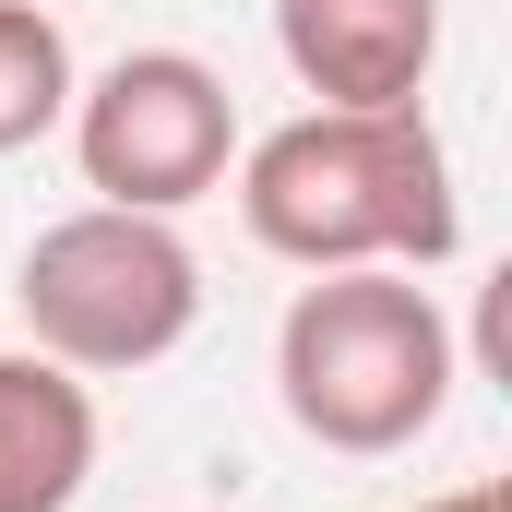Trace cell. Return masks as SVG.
I'll list each match as a JSON object with an SVG mask.
<instances>
[{
	"instance_id": "obj_2",
	"label": "cell",
	"mask_w": 512,
	"mask_h": 512,
	"mask_svg": "<svg viewBox=\"0 0 512 512\" xmlns=\"http://www.w3.org/2000/svg\"><path fill=\"white\" fill-rule=\"evenodd\" d=\"M453 322L417 274L393 262H346V274H310L274 322V393L286 417L322 441V453H405L417 429H441L453 405Z\"/></svg>"
},
{
	"instance_id": "obj_5",
	"label": "cell",
	"mask_w": 512,
	"mask_h": 512,
	"mask_svg": "<svg viewBox=\"0 0 512 512\" xmlns=\"http://www.w3.org/2000/svg\"><path fill=\"white\" fill-rule=\"evenodd\" d=\"M274 48L322 108H417L441 60V0H274Z\"/></svg>"
},
{
	"instance_id": "obj_6",
	"label": "cell",
	"mask_w": 512,
	"mask_h": 512,
	"mask_svg": "<svg viewBox=\"0 0 512 512\" xmlns=\"http://www.w3.org/2000/svg\"><path fill=\"white\" fill-rule=\"evenodd\" d=\"M96 477V393L84 370L12 346L0 358V512H72Z\"/></svg>"
},
{
	"instance_id": "obj_1",
	"label": "cell",
	"mask_w": 512,
	"mask_h": 512,
	"mask_svg": "<svg viewBox=\"0 0 512 512\" xmlns=\"http://www.w3.org/2000/svg\"><path fill=\"white\" fill-rule=\"evenodd\" d=\"M239 227L298 274H346V262L429 274L465 251L453 155L429 108H310V120L262 131L239 155Z\"/></svg>"
},
{
	"instance_id": "obj_8",
	"label": "cell",
	"mask_w": 512,
	"mask_h": 512,
	"mask_svg": "<svg viewBox=\"0 0 512 512\" xmlns=\"http://www.w3.org/2000/svg\"><path fill=\"white\" fill-rule=\"evenodd\" d=\"M417 512H512L501 477H465V489H441V501H417Z\"/></svg>"
},
{
	"instance_id": "obj_4",
	"label": "cell",
	"mask_w": 512,
	"mask_h": 512,
	"mask_svg": "<svg viewBox=\"0 0 512 512\" xmlns=\"http://www.w3.org/2000/svg\"><path fill=\"white\" fill-rule=\"evenodd\" d=\"M60 131H72L84 191L120 215H179V203L227 191V167H239V96L191 48H120L96 84H72Z\"/></svg>"
},
{
	"instance_id": "obj_7",
	"label": "cell",
	"mask_w": 512,
	"mask_h": 512,
	"mask_svg": "<svg viewBox=\"0 0 512 512\" xmlns=\"http://www.w3.org/2000/svg\"><path fill=\"white\" fill-rule=\"evenodd\" d=\"M72 36H60V12L48 0H0V155H24V143H48V131L72 120Z\"/></svg>"
},
{
	"instance_id": "obj_3",
	"label": "cell",
	"mask_w": 512,
	"mask_h": 512,
	"mask_svg": "<svg viewBox=\"0 0 512 512\" xmlns=\"http://www.w3.org/2000/svg\"><path fill=\"white\" fill-rule=\"evenodd\" d=\"M12 310H24L36 358L108 382V370H155L167 346H191V322H203V262L179 239V215L84 203V215L36 227V251L12 274Z\"/></svg>"
}]
</instances>
